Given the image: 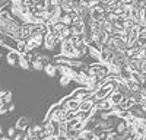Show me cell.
Returning a JSON list of instances; mask_svg holds the SVG:
<instances>
[{"label": "cell", "mask_w": 146, "mask_h": 140, "mask_svg": "<svg viewBox=\"0 0 146 140\" xmlns=\"http://www.w3.org/2000/svg\"><path fill=\"white\" fill-rule=\"evenodd\" d=\"M115 86H117V82H104V83L98 89H96V92H95L96 102L111 96V93L115 90Z\"/></svg>", "instance_id": "6da1fadb"}, {"label": "cell", "mask_w": 146, "mask_h": 140, "mask_svg": "<svg viewBox=\"0 0 146 140\" xmlns=\"http://www.w3.org/2000/svg\"><path fill=\"white\" fill-rule=\"evenodd\" d=\"M94 90H91L89 88H78L76 90H73V93H72V99H76V101H79L80 104L83 102V101H86V99H89L92 95H94Z\"/></svg>", "instance_id": "7a4b0ae2"}, {"label": "cell", "mask_w": 146, "mask_h": 140, "mask_svg": "<svg viewBox=\"0 0 146 140\" xmlns=\"http://www.w3.org/2000/svg\"><path fill=\"white\" fill-rule=\"evenodd\" d=\"M56 45H62V42H60L51 32H48L47 35H44V44H42V47L47 51H53L56 48Z\"/></svg>", "instance_id": "3957f363"}, {"label": "cell", "mask_w": 146, "mask_h": 140, "mask_svg": "<svg viewBox=\"0 0 146 140\" xmlns=\"http://www.w3.org/2000/svg\"><path fill=\"white\" fill-rule=\"evenodd\" d=\"M28 127H29V118L28 117H21V118H18V121L15 124V128L21 133H25L28 130Z\"/></svg>", "instance_id": "277c9868"}, {"label": "cell", "mask_w": 146, "mask_h": 140, "mask_svg": "<svg viewBox=\"0 0 146 140\" xmlns=\"http://www.w3.org/2000/svg\"><path fill=\"white\" fill-rule=\"evenodd\" d=\"M113 107H114V105L111 104V101H110L108 98L107 99H102V101H98V102L95 104V108L98 110L100 112H102V111H111Z\"/></svg>", "instance_id": "5b68a950"}, {"label": "cell", "mask_w": 146, "mask_h": 140, "mask_svg": "<svg viewBox=\"0 0 146 140\" xmlns=\"http://www.w3.org/2000/svg\"><path fill=\"white\" fill-rule=\"evenodd\" d=\"M135 105H136V102L133 98H123V101L118 104V107L121 111H131L135 108Z\"/></svg>", "instance_id": "8992f818"}, {"label": "cell", "mask_w": 146, "mask_h": 140, "mask_svg": "<svg viewBox=\"0 0 146 140\" xmlns=\"http://www.w3.org/2000/svg\"><path fill=\"white\" fill-rule=\"evenodd\" d=\"M18 58H19V53L18 51H9L7 55H6V60L9 63V66H16L18 64Z\"/></svg>", "instance_id": "52a82bcc"}, {"label": "cell", "mask_w": 146, "mask_h": 140, "mask_svg": "<svg viewBox=\"0 0 146 140\" xmlns=\"http://www.w3.org/2000/svg\"><path fill=\"white\" fill-rule=\"evenodd\" d=\"M2 45L3 47H7V48H13L15 51H16V47H18V40H15V38H12V37H5V40H3V42H2Z\"/></svg>", "instance_id": "ba28073f"}, {"label": "cell", "mask_w": 146, "mask_h": 140, "mask_svg": "<svg viewBox=\"0 0 146 140\" xmlns=\"http://www.w3.org/2000/svg\"><path fill=\"white\" fill-rule=\"evenodd\" d=\"M79 137L83 139V140H96V139H98V137H96V134L94 133V130H86V128L80 131Z\"/></svg>", "instance_id": "9c48e42d"}, {"label": "cell", "mask_w": 146, "mask_h": 140, "mask_svg": "<svg viewBox=\"0 0 146 140\" xmlns=\"http://www.w3.org/2000/svg\"><path fill=\"white\" fill-rule=\"evenodd\" d=\"M44 72L47 73V76H50V77H54L57 75V66L53 64V63H48L44 66Z\"/></svg>", "instance_id": "30bf717a"}, {"label": "cell", "mask_w": 146, "mask_h": 140, "mask_svg": "<svg viewBox=\"0 0 146 140\" xmlns=\"http://www.w3.org/2000/svg\"><path fill=\"white\" fill-rule=\"evenodd\" d=\"M70 28H72V34H73V35H83V29H85L83 22L73 23V25H72Z\"/></svg>", "instance_id": "8fae6325"}, {"label": "cell", "mask_w": 146, "mask_h": 140, "mask_svg": "<svg viewBox=\"0 0 146 140\" xmlns=\"http://www.w3.org/2000/svg\"><path fill=\"white\" fill-rule=\"evenodd\" d=\"M126 130H127V123H126V120H118L117 124H115V133L121 136Z\"/></svg>", "instance_id": "7c38bea8"}, {"label": "cell", "mask_w": 146, "mask_h": 140, "mask_svg": "<svg viewBox=\"0 0 146 140\" xmlns=\"http://www.w3.org/2000/svg\"><path fill=\"white\" fill-rule=\"evenodd\" d=\"M123 98H124V96H123V95H121V93H120V92H115V90H114V92L111 93V96H110L108 99H110V101H111V104H113V105H114V107H115V105H118V104H120L121 101H123Z\"/></svg>", "instance_id": "4fadbf2b"}, {"label": "cell", "mask_w": 146, "mask_h": 140, "mask_svg": "<svg viewBox=\"0 0 146 140\" xmlns=\"http://www.w3.org/2000/svg\"><path fill=\"white\" fill-rule=\"evenodd\" d=\"M64 104H67V108L72 110V111H79V110H80V102L76 101V99H72V96H70V99H69L67 102H64Z\"/></svg>", "instance_id": "5bb4252c"}, {"label": "cell", "mask_w": 146, "mask_h": 140, "mask_svg": "<svg viewBox=\"0 0 146 140\" xmlns=\"http://www.w3.org/2000/svg\"><path fill=\"white\" fill-rule=\"evenodd\" d=\"M18 66H19L21 69H23V70L31 69V63H29V61H28L23 55H19V58H18Z\"/></svg>", "instance_id": "9a60e30c"}, {"label": "cell", "mask_w": 146, "mask_h": 140, "mask_svg": "<svg viewBox=\"0 0 146 140\" xmlns=\"http://www.w3.org/2000/svg\"><path fill=\"white\" fill-rule=\"evenodd\" d=\"M16 51L19 53V55L27 54V41L19 40V41H18V47H16Z\"/></svg>", "instance_id": "2e32d148"}, {"label": "cell", "mask_w": 146, "mask_h": 140, "mask_svg": "<svg viewBox=\"0 0 146 140\" xmlns=\"http://www.w3.org/2000/svg\"><path fill=\"white\" fill-rule=\"evenodd\" d=\"M89 117H91V112H86V111H76V118L78 120H80L82 123H85V121H86L88 118H89Z\"/></svg>", "instance_id": "e0dca14e"}, {"label": "cell", "mask_w": 146, "mask_h": 140, "mask_svg": "<svg viewBox=\"0 0 146 140\" xmlns=\"http://www.w3.org/2000/svg\"><path fill=\"white\" fill-rule=\"evenodd\" d=\"M0 19L7 22V20H10V19H13V16H12L10 10H7V9L5 7V9H2V10H0Z\"/></svg>", "instance_id": "ac0fdd59"}, {"label": "cell", "mask_w": 146, "mask_h": 140, "mask_svg": "<svg viewBox=\"0 0 146 140\" xmlns=\"http://www.w3.org/2000/svg\"><path fill=\"white\" fill-rule=\"evenodd\" d=\"M60 7H62L63 13H66V15H69L72 10H75V9L72 7V5H70V2H69V0H64V2H63L62 5H60Z\"/></svg>", "instance_id": "d6986e66"}, {"label": "cell", "mask_w": 146, "mask_h": 140, "mask_svg": "<svg viewBox=\"0 0 146 140\" xmlns=\"http://www.w3.org/2000/svg\"><path fill=\"white\" fill-rule=\"evenodd\" d=\"M44 63L42 61H40V60H34L32 63H31V67L35 70V72H40V70H44Z\"/></svg>", "instance_id": "ffe728a7"}, {"label": "cell", "mask_w": 146, "mask_h": 140, "mask_svg": "<svg viewBox=\"0 0 146 140\" xmlns=\"http://www.w3.org/2000/svg\"><path fill=\"white\" fill-rule=\"evenodd\" d=\"M60 22H62L64 26H72V22H73V19L70 18V15H66V13H63V16L60 18Z\"/></svg>", "instance_id": "44dd1931"}, {"label": "cell", "mask_w": 146, "mask_h": 140, "mask_svg": "<svg viewBox=\"0 0 146 140\" xmlns=\"http://www.w3.org/2000/svg\"><path fill=\"white\" fill-rule=\"evenodd\" d=\"M79 134H80V133H79V131H76L75 128H69L66 136H67V139H78V137H79Z\"/></svg>", "instance_id": "7402d4cb"}, {"label": "cell", "mask_w": 146, "mask_h": 140, "mask_svg": "<svg viewBox=\"0 0 146 140\" xmlns=\"http://www.w3.org/2000/svg\"><path fill=\"white\" fill-rule=\"evenodd\" d=\"M3 101H5L6 105H10L12 104V101H13V93H12V90H7V93H6L5 98H3Z\"/></svg>", "instance_id": "603a6c76"}, {"label": "cell", "mask_w": 146, "mask_h": 140, "mask_svg": "<svg viewBox=\"0 0 146 140\" xmlns=\"http://www.w3.org/2000/svg\"><path fill=\"white\" fill-rule=\"evenodd\" d=\"M34 40H35V42H36V45H38V48H40V47L44 44V35H34V37H32Z\"/></svg>", "instance_id": "cb8c5ba5"}, {"label": "cell", "mask_w": 146, "mask_h": 140, "mask_svg": "<svg viewBox=\"0 0 146 140\" xmlns=\"http://www.w3.org/2000/svg\"><path fill=\"white\" fill-rule=\"evenodd\" d=\"M142 72H131V80L135 82H139V83H142Z\"/></svg>", "instance_id": "d4e9b609"}, {"label": "cell", "mask_w": 146, "mask_h": 140, "mask_svg": "<svg viewBox=\"0 0 146 140\" xmlns=\"http://www.w3.org/2000/svg\"><path fill=\"white\" fill-rule=\"evenodd\" d=\"M16 134H18V130H16L15 127H9V128H7V137L13 139V137H15Z\"/></svg>", "instance_id": "484cf974"}, {"label": "cell", "mask_w": 146, "mask_h": 140, "mask_svg": "<svg viewBox=\"0 0 146 140\" xmlns=\"http://www.w3.org/2000/svg\"><path fill=\"white\" fill-rule=\"evenodd\" d=\"M70 80H72V79H69L67 76H62V77H60V80H58V83L62 85V86H67V85L70 83Z\"/></svg>", "instance_id": "4316f807"}, {"label": "cell", "mask_w": 146, "mask_h": 140, "mask_svg": "<svg viewBox=\"0 0 146 140\" xmlns=\"http://www.w3.org/2000/svg\"><path fill=\"white\" fill-rule=\"evenodd\" d=\"M73 118H76V111L69 110V111L66 112V121H70V120H73Z\"/></svg>", "instance_id": "83f0119b"}, {"label": "cell", "mask_w": 146, "mask_h": 140, "mask_svg": "<svg viewBox=\"0 0 146 140\" xmlns=\"http://www.w3.org/2000/svg\"><path fill=\"white\" fill-rule=\"evenodd\" d=\"M70 5H72V7L75 10H78L82 6V0H70Z\"/></svg>", "instance_id": "f1b7e54d"}, {"label": "cell", "mask_w": 146, "mask_h": 140, "mask_svg": "<svg viewBox=\"0 0 146 140\" xmlns=\"http://www.w3.org/2000/svg\"><path fill=\"white\" fill-rule=\"evenodd\" d=\"M78 123H80V120H78V118H73V120L67 121V128H75V125Z\"/></svg>", "instance_id": "f546056e"}, {"label": "cell", "mask_w": 146, "mask_h": 140, "mask_svg": "<svg viewBox=\"0 0 146 140\" xmlns=\"http://www.w3.org/2000/svg\"><path fill=\"white\" fill-rule=\"evenodd\" d=\"M32 127H34V130H35L36 134H40V133L44 130V125H42V124H34Z\"/></svg>", "instance_id": "4dcf8cb0"}, {"label": "cell", "mask_w": 146, "mask_h": 140, "mask_svg": "<svg viewBox=\"0 0 146 140\" xmlns=\"http://www.w3.org/2000/svg\"><path fill=\"white\" fill-rule=\"evenodd\" d=\"M7 112H9L7 105H2V107H0V115H7Z\"/></svg>", "instance_id": "1f68e13d"}, {"label": "cell", "mask_w": 146, "mask_h": 140, "mask_svg": "<svg viewBox=\"0 0 146 140\" xmlns=\"http://www.w3.org/2000/svg\"><path fill=\"white\" fill-rule=\"evenodd\" d=\"M12 2H10V0H0V10H2V9H5L6 6H9Z\"/></svg>", "instance_id": "d6a6232c"}, {"label": "cell", "mask_w": 146, "mask_h": 140, "mask_svg": "<svg viewBox=\"0 0 146 140\" xmlns=\"http://www.w3.org/2000/svg\"><path fill=\"white\" fill-rule=\"evenodd\" d=\"M23 137H25V133H21V131H18V134L12 139V140H22Z\"/></svg>", "instance_id": "836d02e7"}, {"label": "cell", "mask_w": 146, "mask_h": 140, "mask_svg": "<svg viewBox=\"0 0 146 140\" xmlns=\"http://www.w3.org/2000/svg\"><path fill=\"white\" fill-rule=\"evenodd\" d=\"M42 140H58V134H50V136H47Z\"/></svg>", "instance_id": "e575fe53"}, {"label": "cell", "mask_w": 146, "mask_h": 140, "mask_svg": "<svg viewBox=\"0 0 146 140\" xmlns=\"http://www.w3.org/2000/svg\"><path fill=\"white\" fill-rule=\"evenodd\" d=\"M7 108H9V112H13V111L16 110V107H15V104H10V105H7Z\"/></svg>", "instance_id": "d590c367"}, {"label": "cell", "mask_w": 146, "mask_h": 140, "mask_svg": "<svg viewBox=\"0 0 146 140\" xmlns=\"http://www.w3.org/2000/svg\"><path fill=\"white\" fill-rule=\"evenodd\" d=\"M6 93H7V90H6V89L0 88V96H2V98H5V95H6Z\"/></svg>", "instance_id": "8d00e7d4"}, {"label": "cell", "mask_w": 146, "mask_h": 140, "mask_svg": "<svg viewBox=\"0 0 146 140\" xmlns=\"http://www.w3.org/2000/svg\"><path fill=\"white\" fill-rule=\"evenodd\" d=\"M53 2H54L56 5H58V6H60V5H62V3L64 2V0H53Z\"/></svg>", "instance_id": "74e56055"}, {"label": "cell", "mask_w": 146, "mask_h": 140, "mask_svg": "<svg viewBox=\"0 0 146 140\" xmlns=\"http://www.w3.org/2000/svg\"><path fill=\"white\" fill-rule=\"evenodd\" d=\"M0 140H12V139L7 137V136H2V137H0Z\"/></svg>", "instance_id": "f35d334b"}, {"label": "cell", "mask_w": 146, "mask_h": 140, "mask_svg": "<svg viewBox=\"0 0 146 140\" xmlns=\"http://www.w3.org/2000/svg\"><path fill=\"white\" fill-rule=\"evenodd\" d=\"M2 105H6V104H5V101H3V98H2V96H0V107H2Z\"/></svg>", "instance_id": "ab89813d"}, {"label": "cell", "mask_w": 146, "mask_h": 140, "mask_svg": "<svg viewBox=\"0 0 146 140\" xmlns=\"http://www.w3.org/2000/svg\"><path fill=\"white\" fill-rule=\"evenodd\" d=\"M22 140H31V139H29V137H28V136H27V134H25V137H23V139H22Z\"/></svg>", "instance_id": "60d3db41"}, {"label": "cell", "mask_w": 146, "mask_h": 140, "mask_svg": "<svg viewBox=\"0 0 146 140\" xmlns=\"http://www.w3.org/2000/svg\"><path fill=\"white\" fill-rule=\"evenodd\" d=\"M2 133H3V128H2V125H0V136H2Z\"/></svg>", "instance_id": "b9f144b4"}]
</instances>
